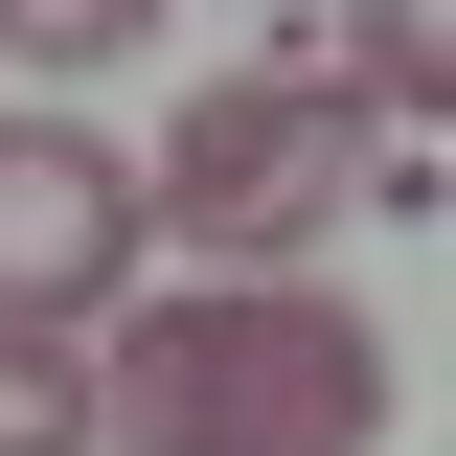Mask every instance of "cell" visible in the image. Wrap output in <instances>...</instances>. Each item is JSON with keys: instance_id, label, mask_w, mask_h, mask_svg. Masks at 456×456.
I'll list each match as a JSON object with an SVG mask.
<instances>
[{"instance_id": "obj_1", "label": "cell", "mask_w": 456, "mask_h": 456, "mask_svg": "<svg viewBox=\"0 0 456 456\" xmlns=\"http://www.w3.org/2000/svg\"><path fill=\"white\" fill-rule=\"evenodd\" d=\"M92 434L114 456H365L388 434V342L297 274H206L92 365Z\"/></svg>"}, {"instance_id": "obj_2", "label": "cell", "mask_w": 456, "mask_h": 456, "mask_svg": "<svg viewBox=\"0 0 456 456\" xmlns=\"http://www.w3.org/2000/svg\"><path fill=\"white\" fill-rule=\"evenodd\" d=\"M342 92H297V69H251V92H183V137H160V206H183V251L206 274H297L342 228Z\"/></svg>"}, {"instance_id": "obj_3", "label": "cell", "mask_w": 456, "mask_h": 456, "mask_svg": "<svg viewBox=\"0 0 456 456\" xmlns=\"http://www.w3.org/2000/svg\"><path fill=\"white\" fill-rule=\"evenodd\" d=\"M137 274V160H92V137H0V342H69L92 297Z\"/></svg>"}, {"instance_id": "obj_4", "label": "cell", "mask_w": 456, "mask_h": 456, "mask_svg": "<svg viewBox=\"0 0 456 456\" xmlns=\"http://www.w3.org/2000/svg\"><path fill=\"white\" fill-rule=\"evenodd\" d=\"M0 456H92V365L69 342H0Z\"/></svg>"}]
</instances>
